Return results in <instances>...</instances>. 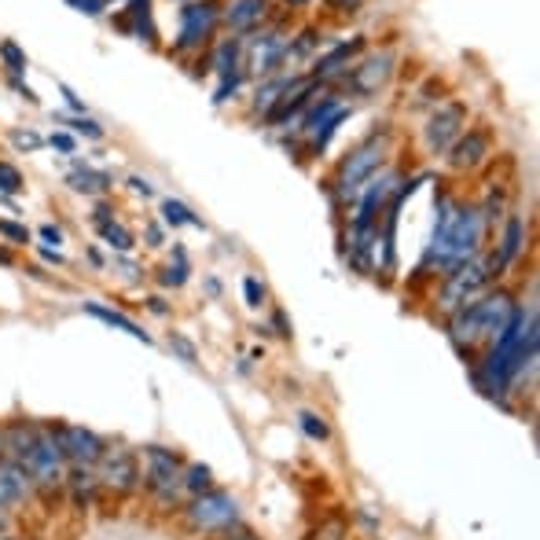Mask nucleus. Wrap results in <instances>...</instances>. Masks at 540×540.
Returning <instances> with one entry per match:
<instances>
[{"mask_svg": "<svg viewBox=\"0 0 540 540\" xmlns=\"http://www.w3.org/2000/svg\"><path fill=\"white\" fill-rule=\"evenodd\" d=\"M536 345H540L536 305H518L508 327L500 331L482 350V357L471 364V382L489 401L508 405V394L518 390L522 379L536 375Z\"/></svg>", "mask_w": 540, "mask_h": 540, "instance_id": "obj_1", "label": "nucleus"}, {"mask_svg": "<svg viewBox=\"0 0 540 540\" xmlns=\"http://www.w3.org/2000/svg\"><path fill=\"white\" fill-rule=\"evenodd\" d=\"M438 217H434V231L427 240L415 276H449L459 265H467L471 257L482 254L485 247V217L475 203H459L452 196L438 199Z\"/></svg>", "mask_w": 540, "mask_h": 540, "instance_id": "obj_2", "label": "nucleus"}, {"mask_svg": "<svg viewBox=\"0 0 540 540\" xmlns=\"http://www.w3.org/2000/svg\"><path fill=\"white\" fill-rule=\"evenodd\" d=\"M515 309H518L515 294L508 287H496V291H485L471 305H463L445 317V335L456 345V353L463 357V364L471 368L478 361V350H485V345L508 327Z\"/></svg>", "mask_w": 540, "mask_h": 540, "instance_id": "obj_3", "label": "nucleus"}, {"mask_svg": "<svg viewBox=\"0 0 540 540\" xmlns=\"http://www.w3.org/2000/svg\"><path fill=\"white\" fill-rule=\"evenodd\" d=\"M390 151H394V129H390V126L368 133L353 151H345V159L338 162L335 177L324 180L327 196H331V206H335V210H350L353 199L361 196V187L386 166Z\"/></svg>", "mask_w": 540, "mask_h": 540, "instance_id": "obj_4", "label": "nucleus"}, {"mask_svg": "<svg viewBox=\"0 0 540 540\" xmlns=\"http://www.w3.org/2000/svg\"><path fill=\"white\" fill-rule=\"evenodd\" d=\"M496 280H500V273H496V265H492V254L482 250L467 265H459L456 273L441 276V283L434 291V309H438L441 317H449V313H456V309L471 305L475 298H482L485 291H492Z\"/></svg>", "mask_w": 540, "mask_h": 540, "instance_id": "obj_5", "label": "nucleus"}, {"mask_svg": "<svg viewBox=\"0 0 540 540\" xmlns=\"http://www.w3.org/2000/svg\"><path fill=\"white\" fill-rule=\"evenodd\" d=\"M144 467H140V485L147 489V496L159 504L162 511L177 508L180 496H184V459L173 449L162 445H147L140 452Z\"/></svg>", "mask_w": 540, "mask_h": 540, "instance_id": "obj_6", "label": "nucleus"}, {"mask_svg": "<svg viewBox=\"0 0 540 540\" xmlns=\"http://www.w3.org/2000/svg\"><path fill=\"white\" fill-rule=\"evenodd\" d=\"M291 56V33L273 26V30H254L247 41H243V74L250 77H276L283 74Z\"/></svg>", "mask_w": 540, "mask_h": 540, "instance_id": "obj_7", "label": "nucleus"}, {"mask_svg": "<svg viewBox=\"0 0 540 540\" xmlns=\"http://www.w3.org/2000/svg\"><path fill=\"white\" fill-rule=\"evenodd\" d=\"M30 482H33V492H41V496H56L63 492L66 485V459L56 445V434H52V422H41V438H37L30 459L22 463Z\"/></svg>", "mask_w": 540, "mask_h": 540, "instance_id": "obj_8", "label": "nucleus"}, {"mask_svg": "<svg viewBox=\"0 0 540 540\" xmlns=\"http://www.w3.org/2000/svg\"><path fill=\"white\" fill-rule=\"evenodd\" d=\"M184 522L191 533H224L240 522V500L224 489H206L191 496V504L184 508Z\"/></svg>", "mask_w": 540, "mask_h": 540, "instance_id": "obj_9", "label": "nucleus"}, {"mask_svg": "<svg viewBox=\"0 0 540 540\" xmlns=\"http://www.w3.org/2000/svg\"><path fill=\"white\" fill-rule=\"evenodd\" d=\"M217 26H221V4L217 0H187V4L180 8V30H177L173 52L177 56L203 52Z\"/></svg>", "mask_w": 540, "mask_h": 540, "instance_id": "obj_10", "label": "nucleus"}, {"mask_svg": "<svg viewBox=\"0 0 540 540\" xmlns=\"http://www.w3.org/2000/svg\"><path fill=\"white\" fill-rule=\"evenodd\" d=\"M96 478H100V492L133 496L140 489V452L126 445H107L96 463Z\"/></svg>", "mask_w": 540, "mask_h": 540, "instance_id": "obj_11", "label": "nucleus"}, {"mask_svg": "<svg viewBox=\"0 0 540 540\" xmlns=\"http://www.w3.org/2000/svg\"><path fill=\"white\" fill-rule=\"evenodd\" d=\"M52 434H56V445L66 459V467H96L107 441L89 431V427H77V422H52Z\"/></svg>", "mask_w": 540, "mask_h": 540, "instance_id": "obj_12", "label": "nucleus"}, {"mask_svg": "<svg viewBox=\"0 0 540 540\" xmlns=\"http://www.w3.org/2000/svg\"><path fill=\"white\" fill-rule=\"evenodd\" d=\"M394 70H397V59H394L390 48L368 52L353 70H345V85H350L353 96H379L386 85L394 82Z\"/></svg>", "mask_w": 540, "mask_h": 540, "instance_id": "obj_13", "label": "nucleus"}, {"mask_svg": "<svg viewBox=\"0 0 540 540\" xmlns=\"http://www.w3.org/2000/svg\"><path fill=\"white\" fill-rule=\"evenodd\" d=\"M463 126H467V103L452 100L427 118V126H422V144H427L431 154H445L456 144V136L463 133Z\"/></svg>", "mask_w": 540, "mask_h": 540, "instance_id": "obj_14", "label": "nucleus"}, {"mask_svg": "<svg viewBox=\"0 0 540 540\" xmlns=\"http://www.w3.org/2000/svg\"><path fill=\"white\" fill-rule=\"evenodd\" d=\"M489 154H492V133L485 126H475L456 136V144L445 151V162L452 173H475Z\"/></svg>", "mask_w": 540, "mask_h": 540, "instance_id": "obj_15", "label": "nucleus"}, {"mask_svg": "<svg viewBox=\"0 0 540 540\" xmlns=\"http://www.w3.org/2000/svg\"><path fill=\"white\" fill-rule=\"evenodd\" d=\"M30 500H33V482H30L26 467L4 456L0 459V511L15 515L30 504Z\"/></svg>", "mask_w": 540, "mask_h": 540, "instance_id": "obj_16", "label": "nucleus"}, {"mask_svg": "<svg viewBox=\"0 0 540 540\" xmlns=\"http://www.w3.org/2000/svg\"><path fill=\"white\" fill-rule=\"evenodd\" d=\"M268 4H273V0H224L221 4V26L231 37H247L268 19Z\"/></svg>", "mask_w": 540, "mask_h": 540, "instance_id": "obj_17", "label": "nucleus"}, {"mask_svg": "<svg viewBox=\"0 0 540 540\" xmlns=\"http://www.w3.org/2000/svg\"><path fill=\"white\" fill-rule=\"evenodd\" d=\"M364 45H368L364 37H353V41H342V45L327 48L324 56H317V59H313V66H309L305 74L313 77V82H320V85L335 82V77H345V70H350L353 56H357V52H364Z\"/></svg>", "mask_w": 540, "mask_h": 540, "instance_id": "obj_18", "label": "nucleus"}, {"mask_svg": "<svg viewBox=\"0 0 540 540\" xmlns=\"http://www.w3.org/2000/svg\"><path fill=\"white\" fill-rule=\"evenodd\" d=\"M522 250H526V217H522V213H508L496 250H489V254H492V265H496V273L504 276L508 268L522 257Z\"/></svg>", "mask_w": 540, "mask_h": 540, "instance_id": "obj_19", "label": "nucleus"}, {"mask_svg": "<svg viewBox=\"0 0 540 540\" xmlns=\"http://www.w3.org/2000/svg\"><path fill=\"white\" fill-rule=\"evenodd\" d=\"M37 438H41V422L37 419H8L4 422V456L15 463H26Z\"/></svg>", "mask_w": 540, "mask_h": 540, "instance_id": "obj_20", "label": "nucleus"}, {"mask_svg": "<svg viewBox=\"0 0 540 540\" xmlns=\"http://www.w3.org/2000/svg\"><path fill=\"white\" fill-rule=\"evenodd\" d=\"M63 492L74 500L77 508H92L96 496H100L96 467H66V485H63Z\"/></svg>", "mask_w": 540, "mask_h": 540, "instance_id": "obj_21", "label": "nucleus"}, {"mask_svg": "<svg viewBox=\"0 0 540 540\" xmlns=\"http://www.w3.org/2000/svg\"><path fill=\"white\" fill-rule=\"evenodd\" d=\"M66 184L74 191H82V196H107L114 187V177L107 170H92L89 162H74V173L66 177Z\"/></svg>", "mask_w": 540, "mask_h": 540, "instance_id": "obj_22", "label": "nucleus"}, {"mask_svg": "<svg viewBox=\"0 0 540 540\" xmlns=\"http://www.w3.org/2000/svg\"><path fill=\"white\" fill-rule=\"evenodd\" d=\"M89 317H96L100 324H107V327H114V331H126L129 338H136V342H144V345H151V335L140 327V324H133L126 313H118V309H107V305H100V301H85L82 305Z\"/></svg>", "mask_w": 540, "mask_h": 540, "instance_id": "obj_23", "label": "nucleus"}, {"mask_svg": "<svg viewBox=\"0 0 540 540\" xmlns=\"http://www.w3.org/2000/svg\"><path fill=\"white\" fill-rule=\"evenodd\" d=\"M210 66H213L217 77L240 74L243 70V37H224V41L213 48V56H210Z\"/></svg>", "mask_w": 540, "mask_h": 540, "instance_id": "obj_24", "label": "nucleus"}, {"mask_svg": "<svg viewBox=\"0 0 540 540\" xmlns=\"http://www.w3.org/2000/svg\"><path fill=\"white\" fill-rule=\"evenodd\" d=\"M291 82H294V77H291L287 70H283V74H276V77H265V82L257 85V92H254V103H250V107L261 114V118H265V114L276 107V100L287 92V85H291Z\"/></svg>", "mask_w": 540, "mask_h": 540, "instance_id": "obj_25", "label": "nucleus"}, {"mask_svg": "<svg viewBox=\"0 0 540 540\" xmlns=\"http://www.w3.org/2000/svg\"><path fill=\"white\" fill-rule=\"evenodd\" d=\"M159 213H162V224H170V228H206V221L191 206H184L180 199H162Z\"/></svg>", "mask_w": 540, "mask_h": 540, "instance_id": "obj_26", "label": "nucleus"}, {"mask_svg": "<svg viewBox=\"0 0 540 540\" xmlns=\"http://www.w3.org/2000/svg\"><path fill=\"white\" fill-rule=\"evenodd\" d=\"M345 118H350V107H345V103H342V107H338V110L331 114V118H327V122H324V126H320V129H317L313 136H309V140H305V151H309V154H324V147L331 144V136L338 133V126H342Z\"/></svg>", "mask_w": 540, "mask_h": 540, "instance_id": "obj_27", "label": "nucleus"}, {"mask_svg": "<svg viewBox=\"0 0 540 540\" xmlns=\"http://www.w3.org/2000/svg\"><path fill=\"white\" fill-rule=\"evenodd\" d=\"M56 126H63L66 133H77L85 140H103V126L89 114H56Z\"/></svg>", "mask_w": 540, "mask_h": 540, "instance_id": "obj_28", "label": "nucleus"}, {"mask_svg": "<svg viewBox=\"0 0 540 540\" xmlns=\"http://www.w3.org/2000/svg\"><path fill=\"white\" fill-rule=\"evenodd\" d=\"M100 231V240L114 250V254H129L133 247H136V240H133V231L122 224V221H110V224H100L96 228Z\"/></svg>", "mask_w": 540, "mask_h": 540, "instance_id": "obj_29", "label": "nucleus"}, {"mask_svg": "<svg viewBox=\"0 0 540 540\" xmlns=\"http://www.w3.org/2000/svg\"><path fill=\"white\" fill-rule=\"evenodd\" d=\"M206 489H213V471L206 467V463H184V492L199 496Z\"/></svg>", "mask_w": 540, "mask_h": 540, "instance_id": "obj_30", "label": "nucleus"}, {"mask_svg": "<svg viewBox=\"0 0 540 540\" xmlns=\"http://www.w3.org/2000/svg\"><path fill=\"white\" fill-rule=\"evenodd\" d=\"M298 431H301L309 441H317V445L331 441V427H327V419H324V415H317V412H298Z\"/></svg>", "mask_w": 540, "mask_h": 540, "instance_id": "obj_31", "label": "nucleus"}, {"mask_svg": "<svg viewBox=\"0 0 540 540\" xmlns=\"http://www.w3.org/2000/svg\"><path fill=\"white\" fill-rule=\"evenodd\" d=\"M187 273H191L187 254H184V247H177V250H173V261L162 268L159 283H162V287H184V283H187Z\"/></svg>", "mask_w": 540, "mask_h": 540, "instance_id": "obj_32", "label": "nucleus"}, {"mask_svg": "<svg viewBox=\"0 0 540 540\" xmlns=\"http://www.w3.org/2000/svg\"><path fill=\"white\" fill-rule=\"evenodd\" d=\"M0 63H4L8 77H22V74H26V66H30L26 52H22L15 41H0Z\"/></svg>", "mask_w": 540, "mask_h": 540, "instance_id": "obj_33", "label": "nucleus"}, {"mask_svg": "<svg viewBox=\"0 0 540 540\" xmlns=\"http://www.w3.org/2000/svg\"><path fill=\"white\" fill-rule=\"evenodd\" d=\"M22 187H26V180H22L19 166H12V162H0V196H19Z\"/></svg>", "mask_w": 540, "mask_h": 540, "instance_id": "obj_34", "label": "nucleus"}, {"mask_svg": "<svg viewBox=\"0 0 540 540\" xmlns=\"http://www.w3.org/2000/svg\"><path fill=\"white\" fill-rule=\"evenodd\" d=\"M0 236H4L12 247H26V243H30V228H26V224H19V221L0 217Z\"/></svg>", "mask_w": 540, "mask_h": 540, "instance_id": "obj_35", "label": "nucleus"}, {"mask_svg": "<svg viewBox=\"0 0 540 540\" xmlns=\"http://www.w3.org/2000/svg\"><path fill=\"white\" fill-rule=\"evenodd\" d=\"M170 350H173V353H177L184 364H196V361H199L196 342H191V338H184V335H177V331L170 335Z\"/></svg>", "mask_w": 540, "mask_h": 540, "instance_id": "obj_36", "label": "nucleus"}, {"mask_svg": "<svg viewBox=\"0 0 540 540\" xmlns=\"http://www.w3.org/2000/svg\"><path fill=\"white\" fill-rule=\"evenodd\" d=\"M8 140H12L19 151H41V147H45V136L33 133V129H12Z\"/></svg>", "mask_w": 540, "mask_h": 540, "instance_id": "obj_37", "label": "nucleus"}, {"mask_svg": "<svg viewBox=\"0 0 540 540\" xmlns=\"http://www.w3.org/2000/svg\"><path fill=\"white\" fill-rule=\"evenodd\" d=\"M240 85H243V70L240 74H228V77H221V85L213 89V103L221 107V103H228L231 96L240 92Z\"/></svg>", "mask_w": 540, "mask_h": 540, "instance_id": "obj_38", "label": "nucleus"}, {"mask_svg": "<svg viewBox=\"0 0 540 540\" xmlns=\"http://www.w3.org/2000/svg\"><path fill=\"white\" fill-rule=\"evenodd\" d=\"M243 298H247L250 309H261L265 298H268V291H265V283H261L257 276H247V280H243Z\"/></svg>", "mask_w": 540, "mask_h": 540, "instance_id": "obj_39", "label": "nucleus"}, {"mask_svg": "<svg viewBox=\"0 0 540 540\" xmlns=\"http://www.w3.org/2000/svg\"><path fill=\"white\" fill-rule=\"evenodd\" d=\"M345 536H350L345 522H342V518H327L324 526H317V536H313V540H345Z\"/></svg>", "mask_w": 540, "mask_h": 540, "instance_id": "obj_40", "label": "nucleus"}, {"mask_svg": "<svg viewBox=\"0 0 540 540\" xmlns=\"http://www.w3.org/2000/svg\"><path fill=\"white\" fill-rule=\"evenodd\" d=\"M66 4H70L74 12L89 15V19H100V15L107 12V4H110V0H66Z\"/></svg>", "mask_w": 540, "mask_h": 540, "instance_id": "obj_41", "label": "nucleus"}, {"mask_svg": "<svg viewBox=\"0 0 540 540\" xmlns=\"http://www.w3.org/2000/svg\"><path fill=\"white\" fill-rule=\"evenodd\" d=\"M48 144H52L59 154H74V151H77V140H74V133H52V136H48Z\"/></svg>", "mask_w": 540, "mask_h": 540, "instance_id": "obj_42", "label": "nucleus"}, {"mask_svg": "<svg viewBox=\"0 0 540 540\" xmlns=\"http://www.w3.org/2000/svg\"><path fill=\"white\" fill-rule=\"evenodd\" d=\"M110 221H118V217H114V206H110V203H96V210H92V224L100 228V224H110Z\"/></svg>", "mask_w": 540, "mask_h": 540, "instance_id": "obj_43", "label": "nucleus"}, {"mask_svg": "<svg viewBox=\"0 0 540 540\" xmlns=\"http://www.w3.org/2000/svg\"><path fill=\"white\" fill-rule=\"evenodd\" d=\"M59 92H63V100H66V107H70L74 114H89V110H85V103L74 96V89H70V85H63V82H59Z\"/></svg>", "mask_w": 540, "mask_h": 540, "instance_id": "obj_44", "label": "nucleus"}, {"mask_svg": "<svg viewBox=\"0 0 540 540\" xmlns=\"http://www.w3.org/2000/svg\"><path fill=\"white\" fill-rule=\"evenodd\" d=\"M37 236H41L45 243H63V228H56V224H41V228H37Z\"/></svg>", "mask_w": 540, "mask_h": 540, "instance_id": "obj_45", "label": "nucleus"}, {"mask_svg": "<svg viewBox=\"0 0 540 540\" xmlns=\"http://www.w3.org/2000/svg\"><path fill=\"white\" fill-rule=\"evenodd\" d=\"M8 85H12V89H15V92L26 100V103H37V92H33L30 85H22V77H8Z\"/></svg>", "mask_w": 540, "mask_h": 540, "instance_id": "obj_46", "label": "nucleus"}, {"mask_svg": "<svg viewBox=\"0 0 540 540\" xmlns=\"http://www.w3.org/2000/svg\"><path fill=\"white\" fill-rule=\"evenodd\" d=\"M129 187L136 191V196H144V199H151V196H154V187H151L144 177H129Z\"/></svg>", "mask_w": 540, "mask_h": 540, "instance_id": "obj_47", "label": "nucleus"}, {"mask_svg": "<svg viewBox=\"0 0 540 540\" xmlns=\"http://www.w3.org/2000/svg\"><path fill=\"white\" fill-rule=\"evenodd\" d=\"M37 254H41L48 265H66V257H63L59 250H52V247H37Z\"/></svg>", "mask_w": 540, "mask_h": 540, "instance_id": "obj_48", "label": "nucleus"}, {"mask_svg": "<svg viewBox=\"0 0 540 540\" xmlns=\"http://www.w3.org/2000/svg\"><path fill=\"white\" fill-rule=\"evenodd\" d=\"M273 327H276V335H283V338H291V324H287V317L280 313V309H276V313H273Z\"/></svg>", "mask_w": 540, "mask_h": 540, "instance_id": "obj_49", "label": "nucleus"}, {"mask_svg": "<svg viewBox=\"0 0 540 540\" xmlns=\"http://www.w3.org/2000/svg\"><path fill=\"white\" fill-rule=\"evenodd\" d=\"M147 247H162V224H147Z\"/></svg>", "mask_w": 540, "mask_h": 540, "instance_id": "obj_50", "label": "nucleus"}, {"mask_svg": "<svg viewBox=\"0 0 540 540\" xmlns=\"http://www.w3.org/2000/svg\"><path fill=\"white\" fill-rule=\"evenodd\" d=\"M147 309H151L154 317H166V313H170V305H166L162 298H147Z\"/></svg>", "mask_w": 540, "mask_h": 540, "instance_id": "obj_51", "label": "nucleus"}, {"mask_svg": "<svg viewBox=\"0 0 540 540\" xmlns=\"http://www.w3.org/2000/svg\"><path fill=\"white\" fill-rule=\"evenodd\" d=\"M331 8H338V12H357L361 8V0H327Z\"/></svg>", "mask_w": 540, "mask_h": 540, "instance_id": "obj_52", "label": "nucleus"}, {"mask_svg": "<svg viewBox=\"0 0 540 540\" xmlns=\"http://www.w3.org/2000/svg\"><path fill=\"white\" fill-rule=\"evenodd\" d=\"M224 533H228L224 540H257V536H254L250 529H224Z\"/></svg>", "mask_w": 540, "mask_h": 540, "instance_id": "obj_53", "label": "nucleus"}, {"mask_svg": "<svg viewBox=\"0 0 540 540\" xmlns=\"http://www.w3.org/2000/svg\"><path fill=\"white\" fill-rule=\"evenodd\" d=\"M280 4H283V8H309L313 0H280Z\"/></svg>", "mask_w": 540, "mask_h": 540, "instance_id": "obj_54", "label": "nucleus"}, {"mask_svg": "<svg viewBox=\"0 0 540 540\" xmlns=\"http://www.w3.org/2000/svg\"><path fill=\"white\" fill-rule=\"evenodd\" d=\"M0 265H12V250L8 247H0Z\"/></svg>", "mask_w": 540, "mask_h": 540, "instance_id": "obj_55", "label": "nucleus"}, {"mask_svg": "<svg viewBox=\"0 0 540 540\" xmlns=\"http://www.w3.org/2000/svg\"><path fill=\"white\" fill-rule=\"evenodd\" d=\"M89 261H92L96 268H103V257H100V250H89Z\"/></svg>", "mask_w": 540, "mask_h": 540, "instance_id": "obj_56", "label": "nucleus"}, {"mask_svg": "<svg viewBox=\"0 0 540 540\" xmlns=\"http://www.w3.org/2000/svg\"><path fill=\"white\" fill-rule=\"evenodd\" d=\"M0 459H4V422H0Z\"/></svg>", "mask_w": 540, "mask_h": 540, "instance_id": "obj_57", "label": "nucleus"}, {"mask_svg": "<svg viewBox=\"0 0 540 540\" xmlns=\"http://www.w3.org/2000/svg\"><path fill=\"white\" fill-rule=\"evenodd\" d=\"M180 4H187V0H180Z\"/></svg>", "mask_w": 540, "mask_h": 540, "instance_id": "obj_58", "label": "nucleus"}]
</instances>
